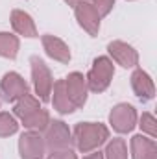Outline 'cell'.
Here are the masks:
<instances>
[{"instance_id":"1","label":"cell","mask_w":157,"mask_h":159,"mask_svg":"<svg viewBox=\"0 0 157 159\" xmlns=\"http://www.w3.org/2000/svg\"><path fill=\"white\" fill-rule=\"evenodd\" d=\"M109 139V128L100 122H79L74 126L72 141L81 154H91L98 150Z\"/></svg>"},{"instance_id":"2","label":"cell","mask_w":157,"mask_h":159,"mask_svg":"<svg viewBox=\"0 0 157 159\" xmlns=\"http://www.w3.org/2000/svg\"><path fill=\"white\" fill-rule=\"evenodd\" d=\"M115 76V65L109 57L105 56H100L92 61V67L89 70V74L85 76L87 81V87L89 91L92 93H104L109 85H111V80Z\"/></svg>"},{"instance_id":"3","label":"cell","mask_w":157,"mask_h":159,"mask_svg":"<svg viewBox=\"0 0 157 159\" xmlns=\"http://www.w3.org/2000/svg\"><path fill=\"white\" fill-rule=\"evenodd\" d=\"M30 65H32V80H34V89H35L37 98L41 102H50L52 87H54V78H52L50 69L39 56H32Z\"/></svg>"},{"instance_id":"4","label":"cell","mask_w":157,"mask_h":159,"mask_svg":"<svg viewBox=\"0 0 157 159\" xmlns=\"http://www.w3.org/2000/svg\"><path fill=\"white\" fill-rule=\"evenodd\" d=\"M43 139H44L46 150H50V152L72 148V144H74L72 131L69 129V126L63 120H50L46 129H44V137Z\"/></svg>"},{"instance_id":"5","label":"cell","mask_w":157,"mask_h":159,"mask_svg":"<svg viewBox=\"0 0 157 159\" xmlns=\"http://www.w3.org/2000/svg\"><path fill=\"white\" fill-rule=\"evenodd\" d=\"M137 111L131 104H117L109 113V124L117 133H129L137 126Z\"/></svg>"},{"instance_id":"6","label":"cell","mask_w":157,"mask_h":159,"mask_svg":"<svg viewBox=\"0 0 157 159\" xmlns=\"http://www.w3.org/2000/svg\"><path fill=\"white\" fill-rule=\"evenodd\" d=\"M19 154L20 159H43L46 154L44 139L39 131H24L19 139Z\"/></svg>"},{"instance_id":"7","label":"cell","mask_w":157,"mask_h":159,"mask_svg":"<svg viewBox=\"0 0 157 159\" xmlns=\"http://www.w3.org/2000/svg\"><path fill=\"white\" fill-rule=\"evenodd\" d=\"M0 94L6 102H17L28 94V83L19 72H6L0 80Z\"/></svg>"},{"instance_id":"8","label":"cell","mask_w":157,"mask_h":159,"mask_svg":"<svg viewBox=\"0 0 157 159\" xmlns=\"http://www.w3.org/2000/svg\"><path fill=\"white\" fill-rule=\"evenodd\" d=\"M74 15L78 24L89 34V35H98L100 32V15L94 9V6L91 2H79L78 6H74Z\"/></svg>"},{"instance_id":"9","label":"cell","mask_w":157,"mask_h":159,"mask_svg":"<svg viewBox=\"0 0 157 159\" xmlns=\"http://www.w3.org/2000/svg\"><path fill=\"white\" fill-rule=\"evenodd\" d=\"M65 91H67V94H69V98H70V102L76 109L85 106L89 87H87L85 76L81 72H70L65 78Z\"/></svg>"},{"instance_id":"10","label":"cell","mask_w":157,"mask_h":159,"mask_svg":"<svg viewBox=\"0 0 157 159\" xmlns=\"http://www.w3.org/2000/svg\"><path fill=\"white\" fill-rule=\"evenodd\" d=\"M107 52H109V56L113 57V61H117L118 65L124 67V69H133V67H137V63H139V54H137V50H135L131 44L124 43V41H111V43L107 44Z\"/></svg>"},{"instance_id":"11","label":"cell","mask_w":157,"mask_h":159,"mask_svg":"<svg viewBox=\"0 0 157 159\" xmlns=\"http://www.w3.org/2000/svg\"><path fill=\"white\" fill-rule=\"evenodd\" d=\"M131 89L141 102H150L155 96V85L150 74L142 69H135L131 74Z\"/></svg>"},{"instance_id":"12","label":"cell","mask_w":157,"mask_h":159,"mask_svg":"<svg viewBox=\"0 0 157 159\" xmlns=\"http://www.w3.org/2000/svg\"><path fill=\"white\" fill-rule=\"evenodd\" d=\"M41 41H43V48H44L48 57H52L54 61H59V63H69L70 61V48L63 39L46 34V35H43Z\"/></svg>"},{"instance_id":"13","label":"cell","mask_w":157,"mask_h":159,"mask_svg":"<svg viewBox=\"0 0 157 159\" xmlns=\"http://www.w3.org/2000/svg\"><path fill=\"white\" fill-rule=\"evenodd\" d=\"M131 159H157V143L144 135L131 137Z\"/></svg>"},{"instance_id":"14","label":"cell","mask_w":157,"mask_h":159,"mask_svg":"<svg viewBox=\"0 0 157 159\" xmlns=\"http://www.w3.org/2000/svg\"><path fill=\"white\" fill-rule=\"evenodd\" d=\"M11 28L24 37H37V28L35 22L32 19V15H28L22 9H13L11 11Z\"/></svg>"},{"instance_id":"15","label":"cell","mask_w":157,"mask_h":159,"mask_svg":"<svg viewBox=\"0 0 157 159\" xmlns=\"http://www.w3.org/2000/svg\"><path fill=\"white\" fill-rule=\"evenodd\" d=\"M52 94H54V96H50V100H52L54 109H56L57 113H61V115H70V113L76 111V107L72 106V102H70V98H69V94H67V91H65V80L54 81Z\"/></svg>"},{"instance_id":"16","label":"cell","mask_w":157,"mask_h":159,"mask_svg":"<svg viewBox=\"0 0 157 159\" xmlns=\"http://www.w3.org/2000/svg\"><path fill=\"white\" fill-rule=\"evenodd\" d=\"M20 43L19 37L9 32H0V56L6 59H15L19 54Z\"/></svg>"},{"instance_id":"17","label":"cell","mask_w":157,"mask_h":159,"mask_svg":"<svg viewBox=\"0 0 157 159\" xmlns=\"http://www.w3.org/2000/svg\"><path fill=\"white\" fill-rule=\"evenodd\" d=\"M41 106H39V98H35V96H32L30 93L28 94H24L22 98H19L17 102H15V107H13V113H15V117H19V119H26L28 115H32L34 111H37Z\"/></svg>"},{"instance_id":"18","label":"cell","mask_w":157,"mask_h":159,"mask_svg":"<svg viewBox=\"0 0 157 159\" xmlns=\"http://www.w3.org/2000/svg\"><path fill=\"white\" fill-rule=\"evenodd\" d=\"M48 122H50V115H48V111L46 109H43L39 107L37 111H34L32 115H28L26 119H22V126L26 128V129H32V131H44L46 129V126H48Z\"/></svg>"},{"instance_id":"19","label":"cell","mask_w":157,"mask_h":159,"mask_svg":"<svg viewBox=\"0 0 157 159\" xmlns=\"http://www.w3.org/2000/svg\"><path fill=\"white\" fill-rule=\"evenodd\" d=\"M104 159H128V146L124 139H107V146L104 152Z\"/></svg>"},{"instance_id":"20","label":"cell","mask_w":157,"mask_h":159,"mask_svg":"<svg viewBox=\"0 0 157 159\" xmlns=\"http://www.w3.org/2000/svg\"><path fill=\"white\" fill-rule=\"evenodd\" d=\"M17 129H19V122L15 120V117L0 111V137H9L17 133Z\"/></svg>"},{"instance_id":"21","label":"cell","mask_w":157,"mask_h":159,"mask_svg":"<svg viewBox=\"0 0 157 159\" xmlns=\"http://www.w3.org/2000/svg\"><path fill=\"white\" fill-rule=\"evenodd\" d=\"M139 126L142 129V133H146L150 139H155L157 137V120L152 113H142L141 119H139Z\"/></svg>"},{"instance_id":"22","label":"cell","mask_w":157,"mask_h":159,"mask_svg":"<svg viewBox=\"0 0 157 159\" xmlns=\"http://www.w3.org/2000/svg\"><path fill=\"white\" fill-rule=\"evenodd\" d=\"M91 4L94 6V9L98 11L100 17H105V15L111 13V9H113V6H115V0H92Z\"/></svg>"},{"instance_id":"23","label":"cell","mask_w":157,"mask_h":159,"mask_svg":"<svg viewBox=\"0 0 157 159\" xmlns=\"http://www.w3.org/2000/svg\"><path fill=\"white\" fill-rule=\"evenodd\" d=\"M46 159H78V156L72 152V148H65V150H54V152H50Z\"/></svg>"},{"instance_id":"24","label":"cell","mask_w":157,"mask_h":159,"mask_svg":"<svg viewBox=\"0 0 157 159\" xmlns=\"http://www.w3.org/2000/svg\"><path fill=\"white\" fill-rule=\"evenodd\" d=\"M83 159H104V152H92V154L85 156Z\"/></svg>"},{"instance_id":"25","label":"cell","mask_w":157,"mask_h":159,"mask_svg":"<svg viewBox=\"0 0 157 159\" xmlns=\"http://www.w3.org/2000/svg\"><path fill=\"white\" fill-rule=\"evenodd\" d=\"M65 2H67L69 6H72V7H74V6H78L79 2H87V0H65Z\"/></svg>"}]
</instances>
